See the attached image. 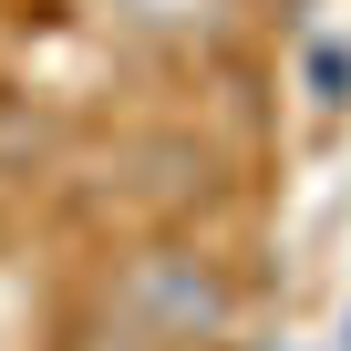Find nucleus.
Wrapping results in <instances>:
<instances>
[{"mask_svg": "<svg viewBox=\"0 0 351 351\" xmlns=\"http://www.w3.org/2000/svg\"><path fill=\"white\" fill-rule=\"evenodd\" d=\"M310 93H320V104H351V52H320V62H310Z\"/></svg>", "mask_w": 351, "mask_h": 351, "instance_id": "obj_1", "label": "nucleus"}]
</instances>
